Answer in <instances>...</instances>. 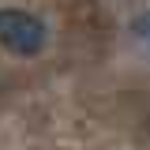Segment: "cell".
I'll list each match as a JSON object with an SVG mask.
<instances>
[{
	"label": "cell",
	"mask_w": 150,
	"mask_h": 150,
	"mask_svg": "<svg viewBox=\"0 0 150 150\" xmlns=\"http://www.w3.org/2000/svg\"><path fill=\"white\" fill-rule=\"evenodd\" d=\"M49 41L45 23L26 8H0V45L11 56H38Z\"/></svg>",
	"instance_id": "6da1fadb"
},
{
	"label": "cell",
	"mask_w": 150,
	"mask_h": 150,
	"mask_svg": "<svg viewBox=\"0 0 150 150\" xmlns=\"http://www.w3.org/2000/svg\"><path fill=\"white\" fill-rule=\"evenodd\" d=\"M135 34H139V41L146 45V53H150V11H143L135 19Z\"/></svg>",
	"instance_id": "7a4b0ae2"
}]
</instances>
